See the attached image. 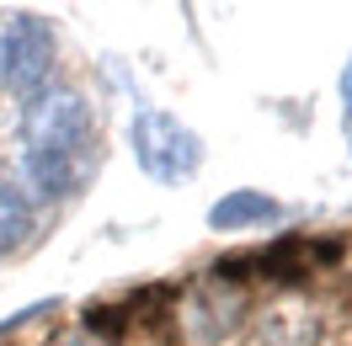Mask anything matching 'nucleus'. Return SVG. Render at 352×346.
<instances>
[{
    "label": "nucleus",
    "mask_w": 352,
    "mask_h": 346,
    "mask_svg": "<svg viewBox=\"0 0 352 346\" xmlns=\"http://www.w3.org/2000/svg\"><path fill=\"white\" fill-rule=\"evenodd\" d=\"M347 150H352V133H347Z\"/></svg>",
    "instance_id": "nucleus-11"
},
{
    "label": "nucleus",
    "mask_w": 352,
    "mask_h": 346,
    "mask_svg": "<svg viewBox=\"0 0 352 346\" xmlns=\"http://www.w3.org/2000/svg\"><path fill=\"white\" fill-rule=\"evenodd\" d=\"M54 22L43 11H6L0 16V91L32 102L43 86H54Z\"/></svg>",
    "instance_id": "nucleus-4"
},
{
    "label": "nucleus",
    "mask_w": 352,
    "mask_h": 346,
    "mask_svg": "<svg viewBox=\"0 0 352 346\" xmlns=\"http://www.w3.org/2000/svg\"><path fill=\"white\" fill-rule=\"evenodd\" d=\"M48 346H118V341H107V336H96V330H86V325H65L59 336Z\"/></svg>",
    "instance_id": "nucleus-9"
},
{
    "label": "nucleus",
    "mask_w": 352,
    "mask_h": 346,
    "mask_svg": "<svg viewBox=\"0 0 352 346\" xmlns=\"http://www.w3.org/2000/svg\"><path fill=\"white\" fill-rule=\"evenodd\" d=\"M38 218H43V208L16 181V171H0V261L22 256L27 245L38 240Z\"/></svg>",
    "instance_id": "nucleus-7"
},
{
    "label": "nucleus",
    "mask_w": 352,
    "mask_h": 346,
    "mask_svg": "<svg viewBox=\"0 0 352 346\" xmlns=\"http://www.w3.org/2000/svg\"><path fill=\"white\" fill-rule=\"evenodd\" d=\"M251 314H256V288L208 266L198 282L176 288L171 325L182 336V346H235L245 336Z\"/></svg>",
    "instance_id": "nucleus-2"
},
{
    "label": "nucleus",
    "mask_w": 352,
    "mask_h": 346,
    "mask_svg": "<svg viewBox=\"0 0 352 346\" xmlns=\"http://www.w3.org/2000/svg\"><path fill=\"white\" fill-rule=\"evenodd\" d=\"M336 96H342V128L352 133V54H347V65H342V80H336Z\"/></svg>",
    "instance_id": "nucleus-10"
},
{
    "label": "nucleus",
    "mask_w": 352,
    "mask_h": 346,
    "mask_svg": "<svg viewBox=\"0 0 352 346\" xmlns=\"http://www.w3.org/2000/svg\"><path fill=\"white\" fill-rule=\"evenodd\" d=\"M283 218H288L283 197L262 192V187H235V192H224V197L208 203L203 224H208L214 235H251V229H278Z\"/></svg>",
    "instance_id": "nucleus-6"
},
{
    "label": "nucleus",
    "mask_w": 352,
    "mask_h": 346,
    "mask_svg": "<svg viewBox=\"0 0 352 346\" xmlns=\"http://www.w3.org/2000/svg\"><path fill=\"white\" fill-rule=\"evenodd\" d=\"M245 330H251V346H326V309L305 288H294L267 299Z\"/></svg>",
    "instance_id": "nucleus-5"
},
{
    "label": "nucleus",
    "mask_w": 352,
    "mask_h": 346,
    "mask_svg": "<svg viewBox=\"0 0 352 346\" xmlns=\"http://www.w3.org/2000/svg\"><path fill=\"white\" fill-rule=\"evenodd\" d=\"M16 181H22L38 208L75 203L102 171V128L96 107L80 86H43L32 102H22V128H16Z\"/></svg>",
    "instance_id": "nucleus-1"
},
{
    "label": "nucleus",
    "mask_w": 352,
    "mask_h": 346,
    "mask_svg": "<svg viewBox=\"0 0 352 346\" xmlns=\"http://www.w3.org/2000/svg\"><path fill=\"white\" fill-rule=\"evenodd\" d=\"M54 309H59V299H38V303H27V309H16V314H6V320H0V341H6V336H16L22 325L43 320V314H54Z\"/></svg>",
    "instance_id": "nucleus-8"
},
{
    "label": "nucleus",
    "mask_w": 352,
    "mask_h": 346,
    "mask_svg": "<svg viewBox=\"0 0 352 346\" xmlns=\"http://www.w3.org/2000/svg\"><path fill=\"white\" fill-rule=\"evenodd\" d=\"M123 139H129L133 165L150 176L155 187H187L203 171V154H208L203 150V133L166 107H139L129 117Z\"/></svg>",
    "instance_id": "nucleus-3"
}]
</instances>
